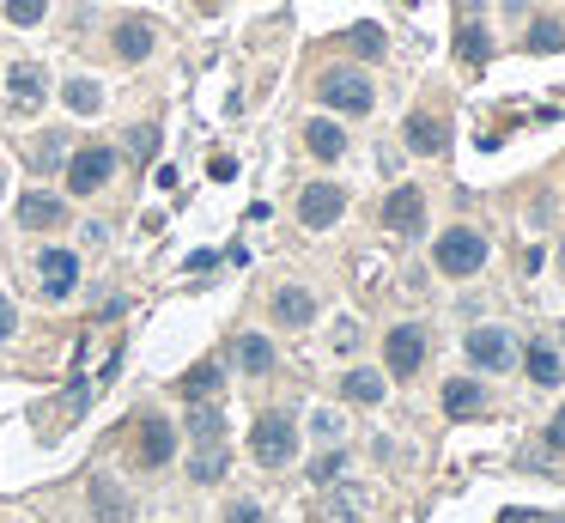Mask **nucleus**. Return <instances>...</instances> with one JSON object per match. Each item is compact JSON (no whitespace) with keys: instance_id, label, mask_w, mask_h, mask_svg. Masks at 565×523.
Masks as SVG:
<instances>
[{"instance_id":"c9c22d12","label":"nucleus","mask_w":565,"mask_h":523,"mask_svg":"<svg viewBox=\"0 0 565 523\" xmlns=\"http://www.w3.org/2000/svg\"><path fill=\"white\" fill-rule=\"evenodd\" d=\"M13 329H19V311L7 305V298H0V341H13Z\"/></svg>"},{"instance_id":"412c9836","label":"nucleus","mask_w":565,"mask_h":523,"mask_svg":"<svg viewBox=\"0 0 565 523\" xmlns=\"http://www.w3.org/2000/svg\"><path fill=\"white\" fill-rule=\"evenodd\" d=\"M225 469H231L225 444H201V451L189 457V481H195V487H213V481H225Z\"/></svg>"},{"instance_id":"f03ea898","label":"nucleus","mask_w":565,"mask_h":523,"mask_svg":"<svg viewBox=\"0 0 565 523\" xmlns=\"http://www.w3.org/2000/svg\"><path fill=\"white\" fill-rule=\"evenodd\" d=\"M432 262H438V274L468 280V274H480V268H487V238H480L474 226H450V232L432 244Z\"/></svg>"},{"instance_id":"9d476101","label":"nucleus","mask_w":565,"mask_h":523,"mask_svg":"<svg viewBox=\"0 0 565 523\" xmlns=\"http://www.w3.org/2000/svg\"><path fill=\"white\" fill-rule=\"evenodd\" d=\"M37 286H43V298H55V305H61V298L79 286V256L73 250H43L37 256Z\"/></svg>"},{"instance_id":"f257e3e1","label":"nucleus","mask_w":565,"mask_h":523,"mask_svg":"<svg viewBox=\"0 0 565 523\" xmlns=\"http://www.w3.org/2000/svg\"><path fill=\"white\" fill-rule=\"evenodd\" d=\"M250 457H256L262 469H286V463L298 457V420H292L286 408H274V414H262V420L250 426Z\"/></svg>"},{"instance_id":"dca6fc26","label":"nucleus","mask_w":565,"mask_h":523,"mask_svg":"<svg viewBox=\"0 0 565 523\" xmlns=\"http://www.w3.org/2000/svg\"><path fill=\"white\" fill-rule=\"evenodd\" d=\"M310 317H316V298H310L304 286H280V292H274V323H280V329H304Z\"/></svg>"},{"instance_id":"4be33fe9","label":"nucleus","mask_w":565,"mask_h":523,"mask_svg":"<svg viewBox=\"0 0 565 523\" xmlns=\"http://www.w3.org/2000/svg\"><path fill=\"white\" fill-rule=\"evenodd\" d=\"M231 359L250 371V378H262V371L274 365V341L268 335H237V347H231Z\"/></svg>"},{"instance_id":"f704fd0d","label":"nucleus","mask_w":565,"mask_h":523,"mask_svg":"<svg viewBox=\"0 0 565 523\" xmlns=\"http://www.w3.org/2000/svg\"><path fill=\"white\" fill-rule=\"evenodd\" d=\"M152 146H158V134H152V128H134V134H128V153H140V159H146Z\"/></svg>"},{"instance_id":"423d86ee","label":"nucleus","mask_w":565,"mask_h":523,"mask_svg":"<svg viewBox=\"0 0 565 523\" xmlns=\"http://www.w3.org/2000/svg\"><path fill=\"white\" fill-rule=\"evenodd\" d=\"M383 365H389V378H414V371L426 365V329L420 323H395L383 335Z\"/></svg>"},{"instance_id":"7ed1b4c3","label":"nucleus","mask_w":565,"mask_h":523,"mask_svg":"<svg viewBox=\"0 0 565 523\" xmlns=\"http://www.w3.org/2000/svg\"><path fill=\"white\" fill-rule=\"evenodd\" d=\"M316 98L329 104V110H341V116H365L377 92H371V80H365L359 67H329V73L316 80Z\"/></svg>"},{"instance_id":"f3484780","label":"nucleus","mask_w":565,"mask_h":523,"mask_svg":"<svg viewBox=\"0 0 565 523\" xmlns=\"http://www.w3.org/2000/svg\"><path fill=\"white\" fill-rule=\"evenodd\" d=\"M401 134H408V146H414V153H444V146H450V128H444V116H408V128H401Z\"/></svg>"},{"instance_id":"e433bc0d","label":"nucleus","mask_w":565,"mask_h":523,"mask_svg":"<svg viewBox=\"0 0 565 523\" xmlns=\"http://www.w3.org/2000/svg\"><path fill=\"white\" fill-rule=\"evenodd\" d=\"M547 444H553V451H565V408L553 414V426H547Z\"/></svg>"},{"instance_id":"aec40b11","label":"nucleus","mask_w":565,"mask_h":523,"mask_svg":"<svg viewBox=\"0 0 565 523\" xmlns=\"http://www.w3.org/2000/svg\"><path fill=\"white\" fill-rule=\"evenodd\" d=\"M341 396H347V402H359V408L383 402V371H371V365H353L347 378H341Z\"/></svg>"},{"instance_id":"c85d7f7f","label":"nucleus","mask_w":565,"mask_h":523,"mask_svg":"<svg viewBox=\"0 0 565 523\" xmlns=\"http://www.w3.org/2000/svg\"><path fill=\"white\" fill-rule=\"evenodd\" d=\"M523 43H529L535 55H559V49H565V19H535Z\"/></svg>"},{"instance_id":"6ab92c4d","label":"nucleus","mask_w":565,"mask_h":523,"mask_svg":"<svg viewBox=\"0 0 565 523\" xmlns=\"http://www.w3.org/2000/svg\"><path fill=\"white\" fill-rule=\"evenodd\" d=\"M152 43H158V37H152L146 19H122V25H116V55H122L128 67H140V61L152 55Z\"/></svg>"},{"instance_id":"39448f33","label":"nucleus","mask_w":565,"mask_h":523,"mask_svg":"<svg viewBox=\"0 0 565 523\" xmlns=\"http://www.w3.org/2000/svg\"><path fill=\"white\" fill-rule=\"evenodd\" d=\"M468 359H474L480 371H511V365L523 359V347H517V335H511V329L480 323V329H468Z\"/></svg>"},{"instance_id":"7c9ffc66","label":"nucleus","mask_w":565,"mask_h":523,"mask_svg":"<svg viewBox=\"0 0 565 523\" xmlns=\"http://www.w3.org/2000/svg\"><path fill=\"white\" fill-rule=\"evenodd\" d=\"M43 13H49V0H7L13 25H43Z\"/></svg>"},{"instance_id":"f8f14e48","label":"nucleus","mask_w":565,"mask_h":523,"mask_svg":"<svg viewBox=\"0 0 565 523\" xmlns=\"http://www.w3.org/2000/svg\"><path fill=\"white\" fill-rule=\"evenodd\" d=\"M7 98L31 116L43 98H49V80H43V67L37 61H19V67H7Z\"/></svg>"},{"instance_id":"20e7f679","label":"nucleus","mask_w":565,"mask_h":523,"mask_svg":"<svg viewBox=\"0 0 565 523\" xmlns=\"http://www.w3.org/2000/svg\"><path fill=\"white\" fill-rule=\"evenodd\" d=\"M67 195H98L110 177H116V153L110 146H79V153H67Z\"/></svg>"},{"instance_id":"1a4fd4ad","label":"nucleus","mask_w":565,"mask_h":523,"mask_svg":"<svg viewBox=\"0 0 565 523\" xmlns=\"http://www.w3.org/2000/svg\"><path fill=\"white\" fill-rule=\"evenodd\" d=\"M383 226L401 232V238H420V232H426V195H420L414 183H401V189L383 201Z\"/></svg>"},{"instance_id":"c756f323","label":"nucleus","mask_w":565,"mask_h":523,"mask_svg":"<svg viewBox=\"0 0 565 523\" xmlns=\"http://www.w3.org/2000/svg\"><path fill=\"white\" fill-rule=\"evenodd\" d=\"M341 475H347V451H322V457L310 463V481H316V487H335Z\"/></svg>"},{"instance_id":"a878e982","label":"nucleus","mask_w":565,"mask_h":523,"mask_svg":"<svg viewBox=\"0 0 565 523\" xmlns=\"http://www.w3.org/2000/svg\"><path fill=\"white\" fill-rule=\"evenodd\" d=\"M61 104H67L73 116H98V110H104V92H98V80H67V86H61Z\"/></svg>"},{"instance_id":"2eb2a0df","label":"nucleus","mask_w":565,"mask_h":523,"mask_svg":"<svg viewBox=\"0 0 565 523\" xmlns=\"http://www.w3.org/2000/svg\"><path fill=\"white\" fill-rule=\"evenodd\" d=\"M444 414H450V420H474V414H487V390H480L474 378H450V384H444Z\"/></svg>"},{"instance_id":"cd10ccee","label":"nucleus","mask_w":565,"mask_h":523,"mask_svg":"<svg viewBox=\"0 0 565 523\" xmlns=\"http://www.w3.org/2000/svg\"><path fill=\"white\" fill-rule=\"evenodd\" d=\"M67 165V134H37L31 140V171H61Z\"/></svg>"},{"instance_id":"ea45409f","label":"nucleus","mask_w":565,"mask_h":523,"mask_svg":"<svg viewBox=\"0 0 565 523\" xmlns=\"http://www.w3.org/2000/svg\"><path fill=\"white\" fill-rule=\"evenodd\" d=\"M559 268H565V250H559Z\"/></svg>"},{"instance_id":"2f4dec72","label":"nucleus","mask_w":565,"mask_h":523,"mask_svg":"<svg viewBox=\"0 0 565 523\" xmlns=\"http://www.w3.org/2000/svg\"><path fill=\"white\" fill-rule=\"evenodd\" d=\"M347 43H353L359 55H383V31H377V25H353V31H347Z\"/></svg>"},{"instance_id":"0eeeda50","label":"nucleus","mask_w":565,"mask_h":523,"mask_svg":"<svg viewBox=\"0 0 565 523\" xmlns=\"http://www.w3.org/2000/svg\"><path fill=\"white\" fill-rule=\"evenodd\" d=\"M341 213H347V189H335V183H304V189H298V219H304V232H329Z\"/></svg>"},{"instance_id":"393cba45","label":"nucleus","mask_w":565,"mask_h":523,"mask_svg":"<svg viewBox=\"0 0 565 523\" xmlns=\"http://www.w3.org/2000/svg\"><path fill=\"white\" fill-rule=\"evenodd\" d=\"M189 432H195V444H225V414H219V402H195V408H189Z\"/></svg>"},{"instance_id":"b1692460","label":"nucleus","mask_w":565,"mask_h":523,"mask_svg":"<svg viewBox=\"0 0 565 523\" xmlns=\"http://www.w3.org/2000/svg\"><path fill=\"white\" fill-rule=\"evenodd\" d=\"M219 384H225V365H219V359H207V365H195V371H189V378H183L177 390H183L189 402H207V396H219Z\"/></svg>"},{"instance_id":"9b49d317","label":"nucleus","mask_w":565,"mask_h":523,"mask_svg":"<svg viewBox=\"0 0 565 523\" xmlns=\"http://www.w3.org/2000/svg\"><path fill=\"white\" fill-rule=\"evenodd\" d=\"M61 219H67V201H61V195H43V189L19 195V226H25V232H55Z\"/></svg>"},{"instance_id":"4468645a","label":"nucleus","mask_w":565,"mask_h":523,"mask_svg":"<svg viewBox=\"0 0 565 523\" xmlns=\"http://www.w3.org/2000/svg\"><path fill=\"white\" fill-rule=\"evenodd\" d=\"M92 517H98V523H134V505H128V493H122L110 475L92 481Z\"/></svg>"},{"instance_id":"a211bd4d","label":"nucleus","mask_w":565,"mask_h":523,"mask_svg":"<svg viewBox=\"0 0 565 523\" xmlns=\"http://www.w3.org/2000/svg\"><path fill=\"white\" fill-rule=\"evenodd\" d=\"M304 146H310V153H316L322 165H335V159L347 153V134H341L329 116H310V128H304Z\"/></svg>"},{"instance_id":"72a5a7b5","label":"nucleus","mask_w":565,"mask_h":523,"mask_svg":"<svg viewBox=\"0 0 565 523\" xmlns=\"http://www.w3.org/2000/svg\"><path fill=\"white\" fill-rule=\"evenodd\" d=\"M225 523H262V505H250V499H237V505L225 511Z\"/></svg>"},{"instance_id":"58836bf2","label":"nucleus","mask_w":565,"mask_h":523,"mask_svg":"<svg viewBox=\"0 0 565 523\" xmlns=\"http://www.w3.org/2000/svg\"><path fill=\"white\" fill-rule=\"evenodd\" d=\"M201 7H219V0H201Z\"/></svg>"},{"instance_id":"bb28decb","label":"nucleus","mask_w":565,"mask_h":523,"mask_svg":"<svg viewBox=\"0 0 565 523\" xmlns=\"http://www.w3.org/2000/svg\"><path fill=\"white\" fill-rule=\"evenodd\" d=\"M456 55H462L468 67L493 61V37H487V25H462V31H456Z\"/></svg>"},{"instance_id":"5701e85b","label":"nucleus","mask_w":565,"mask_h":523,"mask_svg":"<svg viewBox=\"0 0 565 523\" xmlns=\"http://www.w3.org/2000/svg\"><path fill=\"white\" fill-rule=\"evenodd\" d=\"M529 378H535L541 390L565 384V359H559V347H547V341H535V347H529Z\"/></svg>"},{"instance_id":"473e14b6","label":"nucleus","mask_w":565,"mask_h":523,"mask_svg":"<svg viewBox=\"0 0 565 523\" xmlns=\"http://www.w3.org/2000/svg\"><path fill=\"white\" fill-rule=\"evenodd\" d=\"M310 426H316V438H329V444L341 438V414H329V408H322V414H316Z\"/></svg>"},{"instance_id":"6e6552de","label":"nucleus","mask_w":565,"mask_h":523,"mask_svg":"<svg viewBox=\"0 0 565 523\" xmlns=\"http://www.w3.org/2000/svg\"><path fill=\"white\" fill-rule=\"evenodd\" d=\"M171 457H177V426L158 420V414H146V420L134 426V463H140V469H165Z\"/></svg>"},{"instance_id":"ddd939ff","label":"nucleus","mask_w":565,"mask_h":523,"mask_svg":"<svg viewBox=\"0 0 565 523\" xmlns=\"http://www.w3.org/2000/svg\"><path fill=\"white\" fill-rule=\"evenodd\" d=\"M316 517H322V523H359V517H365V493H359V487H341V481H335L329 493L316 499Z\"/></svg>"},{"instance_id":"4c0bfd02","label":"nucleus","mask_w":565,"mask_h":523,"mask_svg":"<svg viewBox=\"0 0 565 523\" xmlns=\"http://www.w3.org/2000/svg\"><path fill=\"white\" fill-rule=\"evenodd\" d=\"M0 189H7V165H0Z\"/></svg>"}]
</instances>
